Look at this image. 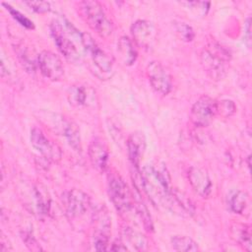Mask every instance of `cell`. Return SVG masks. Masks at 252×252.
I'll use <instances>...</instances> for the list:
<instances>
[{
	"mask_svg": "<svg viewBox=\"0 0 252 252\" xmlns=\"http://www.w3.org/2000/svg\"><path fill=\"white\" fill-rule=\"evenodd\" d=\"M200 58L205 72L211 79L219 81L225 76L230 54L220 44L210 42L203 48Z\"/></svg>",
	"mask_w": 252,
	"mask_h": 252,
	"instance_id": "obj_1",
	"label": "cell"
},
{
	"mask_svg": "<svg viewBox=\"0 0 252 252\" xmlns=\"http://www.w3.org/2000/svg\"><path fill=\"white\" fill-rule=\"evenodd\" d=\"M82 18L101 37H108L113 32V25L106 17L104 10L97 1H82L78 4Z\"/></svg>",
	"mask_w": 252,
	"mask_h": 252,
	"instance_id": "obj_2",
	"label": "cell"
},
{
	"mask_svg": "<svg viewBox=\"0 0 252 252\" xmlns=\"http://www.w3.org/2000/svg\"><path fill=\"white\" fill-rule=\"evenodd\" d=\"M109 197L121 216L128 215L134 210L135 198L129 187L117 172H110L107 176Z\"/></svg>",
	"mask_w": 252,
	"mask_h": 252,
	"instance_id": "obj_3",
	"label": "cell"
},
{
	"mask_svg": "<svg viewBox=\"0 0 252 252\" xmlns=\"http://www.w3.org/2000/svg\"><path fill=\"white\" fill-rule=\"evenodd\" d=\"M94 234L93 244L96 251L109 250L111 220L106 208L100 207L93 214Z\"/></svg>",
	"mask_w": 252,
	"mask_h": 252,
	"instance_id": "obj_4",
	"label": "cell"
},
{
	"mask_svg": "<svg viewBox=\"0 0 252 252\" xmlns=\"http://www.w3.org/2000/svg\"><path fill=\"white\" fill-rule=\"evenodd\" d=\"M80 42L84 50L91 56L94 68L101 74H109L113 69V61L111 57L100 49L90 33L81 32Z\"/></svg>",
	"mask_w": 252,
	"mask_h": 252,
	"instance_id": "obj_5",
	"label": "cell"
},
{
	"mask_svg": "<svg viewBox=\"0 0 252 252\" xmlns=\"http://www.w3.org/2000/svg\"><path fill=\"white\" fill-rule=\"evenodd\" d=\"M62 204L67 216L70 219H77L85 216L90 210L91 198L82 190L71 189L63 193Z\"/></svg>",
	"mask_w": 252,
	"mask_h": 252,
	"instance_id": "obj_6",
	"label": "cell"
},
{
	"mask_svg": "<svg viewBox=\"0 0 252 252\" xmlns=\"http://www.w3.org/2000/svg\"><path fill=\"white\" fill-rule=\"evenodd\" d=\"M217 100L209 95H202L193 104L190 111V120L197 127L208 126L217 115Z\"/></svg>",
	"mask_w": 252,
	"mask_h": 252,
	"instance_id": "obj_7",
	"label": "cell"
},
{
	"mask_svg": "<svg viewBox=\"0 0 252 252\" xmlns=\"http://www.w3.org/2000/svg\"><path fill=\"white\" fill-rule=\"evenodd\" d=\"M147 76L156 93L166 95L172 89V80L168 71L158 61H152L147 66Z\"/></svg>",
	"mask_w": 252,
	"mask_h": 252,
	"instance_id": "obj_8",
	"label": "cell"
},
{
	"mask_svg": "<svg viewBox=\"0 0 252 252\" xmlns=\"http://www.w3.org/2000/svg\"><path fill=\"white\" fill-rule=\"evenodd\" d=\"M31 143L32 147L47 160L58 161L62 153L60 148L48 139L39 128H33L31 131Z\"/></svg>",
	"mask_w": 252,
	"mask_h": 252,
	"instance_id": "obj_9",
	"label": "cell"
},
{
	"mask_svg": "<svg viewBox=\"0 0 252 252\" xmlns=\"http://www.w3.org/2000/svg\"><path fill=\"white\" fill-rule=\"evenodd\" d=\"M37 65L41 74L50 81H58L64 75L61 59L55 53L43 50L37 57Z\"/></svg>",
	"mask_w": 252,
	"mask_h": 252,
	"instance_id": "obj_10",
	"label": "cell"
},
{
	"mask_svg": "<svg viewBox=\"0 0 252 252\" xmlns=\"http://www.w3.org/2000/svg\"><path fill=\"white\" fill-rule=\"evenodd\" d=\"M51 34L54 38L55 44L57 45L60 52L71 61H75L79 58L78 50L74 44V42L69 38V36L66 33L65 29L63 26L60 25L58 22H52L50 26Z\"/></svg>",
	"mask_w": 252,
	"mask_h": 252,
	"instance_id": "obj_11",
	"label": "cell"
},
{
	"mask_svg": "<svg viewBox=\"0 0 252 252\" xmlns=\"http://www.w3.org/2000/svg\"><path fill=\"white\" fill-rule=\"evenodd\" d=\"M131 33L135 43L140 47H150L156 38L155 26L146 20H138L131 27Z\"/></svg>",
	"mask_w": 252,
	"mask_h": 252,
	"instance_id": "obj_12",
	"label": "cell"
},
{
	"mask_svg": "<svg viewBox=\"0 0 252 252\" xmlns=\"http://www.w3.org/2000/svg\"><path fill=\"white\" fill-rule=\"evenodd\" d=\"M89 158L94 168L103 172L108 162V148L101 138L94 139L89 146Z\"/></svg>",
	"mask_w": 252,
	"mask_h": 252,
	"instance_id": "obj_13",
	"label": "cell"
},
{
	"mask_svg": "<svg viewBox=\"0 0 252 252\" xmlns=\"http://www.w3.org/2000/svg\"><path fill=\"white\" fill-rule=\"evenodd\" d=\"M188 180L193 191L199 196L206 198L212 192V181L208 173L200 167L192 166L188 170Z\"/></svg>",
	"mask_w": 252,
	"mask_h": 252,
	"instance_id": "obj_14",
	"label": "cell"
},
{
	"mask_svg": "<svg viewBox=\"0 0 252 252\" xmlns=\"http://www.w3.org/2000/svg\"><path fill=\"white\" fill-rule=\"evenodd\" d=\"M145 137L141 132H135L130 135L127 141L128 157L132 165L139 169L140 160L145 150Z\"/></svg>",
	"mask_w": 252,
	"mask_h": 252,
	"instance_id": "obj_15",
	"label": "cell"
},
{
	"mask_svg": "<svg viewBox=\"0 0 252 252\" xmlns=\"http://www.w3.org/2000/svg\"><path fill=\"white\" fill-rule=\"evenodd\" d=\"M121 241L128 247V249L130 247L137 251L146 250L148 246V241L145 235L130 226L123 227Z\"/></svg>",
	"mask_w": 252,
	"mask_h": 252,
	"instance_id": "obj_16",
	"label": "cell"
},
{
	"mask_svg": "<svg viewBox=\"0 0 252 252\" xmlns=\"http://www.w3.org/2000/svg\"><path fill=\"white\" fill-rule=\"evenodd\" d=\"M118 54L125 65H132L138 56L133 41L127 36H121L117 42Z\"/></svg>",
	"mask_w": 252,
	"mask_h": 252,
	"instance_id": "obj_17",
	"label": "cell"
},
{
	"mask_svg": "<svg viewBox=\"0 0 252 252\" xmlns=\"http://www.w3.org/2000/svg\"><path fill=\"white\" fill-rule=\"evenodd\" d=\"M231 237L238 242L246 251H251V229L250 226L243 223H233L230 226Z\"/></svg>",
	"mask_w": 252,
	"mask_h": 252,
	"instance_id": "obj_18",
	"label": "cell"
},
{
	"mask_svg": "<svg viewBox=\"0 0 252 252\" xmlns=\"http://www.w3.org/2000/svg\"><path fill=\"white\" fill-rule=\"evenodd\" d=\"M61 134L66 138L68 144L77 152L82 151V144H81V136L80 130L77 124L70 119L66 118L64 127L62 129Z\"/></svg>",
	"mask_w": 252,
	"mask_h": 252,
	"instance_id": "obj_19",
	"label": "cell"
},
{
	"mask_svg": "<svg viewBox=\"0 0 252 252\" xmlns=\"http://www.w3.org/2000/svg\"><path fill=\"white\" fill-rule=\"evenodd\" d=\"M88 89L83 85H73L68 91V99L71 104L76 106L85 105L88 101Z\"/></svg>",
	"mask_w": 252,
	"mask_h": 252,
	"instance_id": "obj_20",
	"label": "cell"
},
{
	"mask_svg": "<svg viewBox=\"0 0 252 252\" xmlns=\"http://www.w3.org/2000/svg\"><path fill=\"white\" fill-rule=\"evenodd\" d=\"M33 196H34L35 207L38 214L40 215L48 214L50 210V197L48 193L44 190V188H41L40 186H35L33 188Z\"/></svg>",
	"mask_w": 252,
	"mask_h": 252,
	"instance_id": "obj_21",
	"label": "cell"
},
{
	"mask_svg": "<svg viewBox=\"0 0 252 252\" xmlns=\"http://www.w3.org/2000/svg\"><path fill=\"white\" fill-rule=\"evenodd\" d=\"M249 203V196L244 191H236L234 194H232L229 198L228 205L230 210L235 214H243L245 212L246 208L248 207Z\"/></svg>",
	"mask_w": 252,
	"mask_h": 252,
	"instance_id": "obj_22",
	"label": "cell"
},
{
	"mask_svg": "<svg viewBox=\"0 0 252 252\" xmlns=\"http://www.w3.org/2000/svg\"><path fill=\"white\" fill-rule=\"evenodd\" d=\"M171 245L175 251H198L199 247L196 241L185 235H174L171 238Z\"/></svg>",
	"mask_w": 252,
	"mask_h": 252,
	"instance_id": "obj_23",
	"label": "cell"
},
{
	"mask_svg": "<svg viewBox=\"0 0 252 252\" xmlns=\"http://www.w3.org/2000/svg\"><path fill=\"white\" fill-rule=\"evenodd\" d=\"M134 210L136 211L137 215L139 216L141 221L143 222V225L145 227V229L149 232L154 230V224H153V220L151 218V215L147 209V207L145 206V204L140 201V200H136L134 202Z\"/></svg>",
	"mask_w": 252,
	"mask_h": 252,
	"instance_id": "obj_24",
	"label": "cell"
},
{
	"mask_svg": "<svg viewBox=\"0 0 252 252\" xmlns=\"http://www.w3.org/2000/svg\"><path fill=\"white\" fill-rule=\"evenodd\" d=\"M217 115H220L223 118L230 117L236 110V106L234 102L230 99H222L217 101Z\"/></svg>",
	"mask_w": 252,
	"mask_h": 252,
	"instance_id": "obj_25",
	"label": "cell"
},
{
	"mask_svg": "<svg viewBox=\"0 0 252 252\" xmlns=\"http://www.w3.org/2000/svg\"><path fill=\"white\" fill-rule=\"evenodd\" d=\"M175 32H176L178 37L185 42L192 41L195 36L193 29L185 23H176L175 24Z\"/></svg>",
	"mask_w": 252,
	"mask_h": 252,
	"instance_id": "obj_26",
	"label": "cell"
},
{
	"mask_svg": "<svg viewBox=\"0 0 252 252\" xmlns=\"http://www.w3.org/2000/svg\"><path fill=\"white\" fill-rule=\"evenodd\" d=\"M6 8H7V10L9 11V13L11 14V16L21 25V26H23V27H25V28H27V29H33L34 27H33V23L29 19V18H27L25 15H23L22 13H20L18 10H16V9H14L13 7H11L10 5H7V4H3Z\"/></svg>",
	"mask_w": 252,
	"mask_h": 252,
	"instance_id": "obj_27",
	"label": "cell"
},
{
	"mask_svg": "<svg viewBox=\"0 0 252 252\" xmlns=\"http://www.w3.org/2000/svg\"><path fill=\"white\" fill-rule=\"evenodd\" d=\"M182 4L187 5L197 15H201V16H205L210 7L209 2H183Z\"/></svg>",
	"mask_w": 252,
	"mask_h": 252,
	"instance_id": "obj_28",
	"label": "cell"
},
{
	"mask_svg": "<svg viewBox=\"0 0 252 252\" xmlns=\"http://www.w3.org/2000/svg\"><path fill=\"white\" fill-rule=\"evenodd\" d=\"M25 4L37 13H46L50 10V3L48 2L36 1V2H26Z\"/></svg>",
	"mask_w": 252,
	"mask_h": 252,
	"instance_id": "obj_29",
	"label": "cell"
},
{
	"mask_svg": "<svg viewBox=\"0 0 252 252\" xmlns=\"http://www.w3.org/2000/svg\"><path fill=\"white\" fill-rule=\"evenodd\" d=\"M22 238L24 240V242L26 243V245L33 251H37V250H41L39 244L37 243V241L35 240V238L31 234V232L25 231L24 233H22Z\"/></svg>",
	"mask_w": 252,
	"mask_h": 252,
	"instance_id": "obj_30",
	"label": "cell"
},
{
	"mask_svg": "<svg viewBox=\"0 0 252 252\" xmlns=\"http://www.w3.org/2000/svg\"><path fill=\"white\" fill-rule=\"evenodd\" d=\"M251 19L250 17L247 18L245 22V40L247 42V45L250 46V41H251Z\"/></svg>",
	"mask_w": 252,
	"mask_h": 252,
	"instance_id": "obj_31",
	"label": "cell"
},
{
	"mask_svg": "<svg viewBox=\"0 0 252 252\" xmlns=\"http://www.w3.org/2000/svg\"><path fill=\"white\" fill-rule=\"evenodd\" d=\"M109 250H112V251H127L128 247L122 241H118V242L112 243L111 246L109 247Z\"/></svg>",
	"mask_w": 252,
	"mask_h": 252,
	"instance_id": "obj_32",
	"label": "cell"
}]
</instances>
